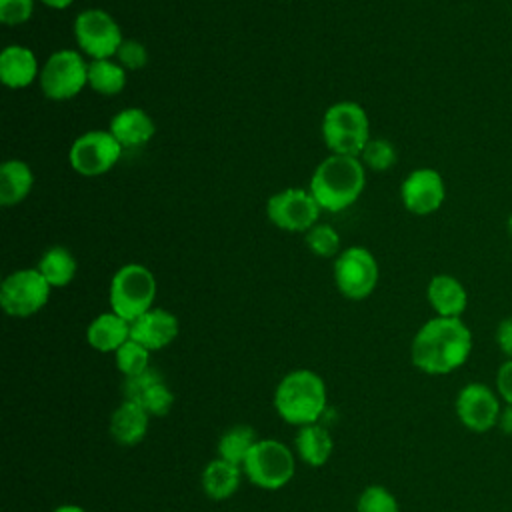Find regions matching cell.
<instances>
[{
  "label": "cell",
  "instance_id": "8d00e7d4",
  "mask_svg": "<svg viewBox=\"0 0 512 512\" xmlns=\"http://www.w3.org/2000/svg\"><path fill=\"white\" fill-rule=\"evenodd\" d=\"M496 428H498L504 436H510V438H512V404H504V406H502V412H500V418H498Z\"/></svg>",
  "mask_w": 512,
  "mask_h": 512
},
{
  "label": "cell",
  "instance_id": "6da1fadb",
  "mask_svg": "<svg viewBox=\"0 0 512 512\" xmlns=\"http://www.w3.org/2000/svg\"><path fill=\"white\" fill-rule=\"evenodd\" d=\"M472 344V332L462 318L434 316L414 334L410 360L424 374L446 376L468 362Z\"/></svg>",
  "mask_w": 512,
  "mask_h": 512
},
{
  "label": "cell",
  "instance_id": "8fae6325",
  "mask_svg": "<svg viewBox=\"0 0 512 512\" xmlns=\"http://www.w3.org/2000/svg\"><path fill=\"white\" fill-rule=\"evenodd\" d=\"M454 410L458 422L466 430L474 434H484L496 428L502 412V400L498 392L492 390L488 384L468 382L458 390Z\"/></svg>",
  "mask_w": 512,
  "mask_h": 512
},
{
  "label": "cell",
  "instance_id": "4316f807",
  "mask_svg": "<svg viewBox=\"0 0 512 512\" xmlns=\"http://www.w3.org/2000/svg\"><path fill=\"white\" fill-rule=\"evenodd\" d=\"M114 358H116V368L124 378L142 374L144 370L150 368V350L132 338L114 352Z\"/></svg>",
  "mask_w": 512,
  "mask_h": 512
},
{
  "label": "cell",
  "instance_id": "2e32d148",
  "mask_svg": "<svg viewBox=\"0 0 512 512\" xmlns=\"http://www.w3.org/2000/svg\"><path fill=\"white\" fill-rule=\"evenodd\" d=\"M150 424V414L134 400H122L110 416V436L120 446H136L144 440Z\"/></svg>",
  "mask_w": 512,
  "mask_h": 512
},
{
  "label": "cell",
  "instance_id": "4fadbf2b",
  "mask_svg": "<svg viewBox=\"0 0 512 512\" xmlns=\"http://www.w3.org/2000/svg\"><path fill=\"white\" fill-rule=\"evenodd\" d=\"M320 206L310 190L304 188H286L272 194L266 202L268 220L288 232H308L318 224Z\"/></svg>",
  "mask_w": 512,
  "mask_h": 512
},
{
  "label": "cell",
  "instance_id": "7402d4cb",
  "mask_svg": "<svg viewBox=\"0 0 512 512\" xmlns=\"http://www.w3.org/2000/svg\"><path fill=\"white\" fill-rule=\"evenodd\" d=\"M294 448L298 458L308 464L310 468H320L324 466L334 450V440L322 424H308L298 428L296 438H294Z\"/></svg>",
  "mask_w": 512,
  "mask_h": 512
},
{
  "label": "cell",
  "instance_id": "ba28073f",
  "mask_svg": "<svg viewBox=\"0 0 512 512\" xmlns=\"http://www.w3.org/2000/svg\"><path fill=\"white\" fill-rule=\"evenodd\" d=\"M38 78L44 96L50 100H70L88 84V64L76 50H56L42 66Z\"/></svg>",
  "mask_w": 512,
  "mask_h": 512
},
{
  "label": "cell",
  "instance_id": "d4e9b609",
  "mask_svg": "<svg viewBox=\"0 0 512 512\" xmlns=\"http://www.w3.org/2000/svg\"><path fill=\"white\" fill-rule=\"evenodd\" d=\"M258 440L260 438L256 436V430L252 426H248V424L230 426L218 438V446H216L218 458H224V460H228V462H232V464L242 468L244 460L248 458L250 450L254 448V444Z\"/></svg>",
  "mask_w": 512,
  "mask_h": 512
},
{
  "label": "cell",
  "instance_id": "ffe728a7",
  "mask_svg": "<svg viewBox=\"0 0 512 512\" xmlns=\"http://www.w3.org/2000/svg\"><path fill=\"white\" fill-rule=\"evenodd\" d=\"M86 340L98 352H116L130 340V322L112 310L102 312L88 324Z\"/></svg>",
  "mask_w": 512,
  "mask_h": 512
},
{
  "label": "cell",
  "instance_id": "f35d334b",
  "mask_svg": "<svg viewBox=\"0 0 512 512\" xmlns=\"http://www.w3.org/2000/svg\"><path fill=\"white\" fill-rule=\"evenodd\" d=\"M52 512H86V510L82 506H78V504H60Z\"/></svg>",
  "mask_w": 512,
  "mask_h": 512
},
{
  "label": "cell",
  "instance_id": "74e56055",
  "mask_svg": "<svg viewBox=\"0 0 512 512\" xmlns=\"http://www.w3.org/2000/svg\"><path fill=\"white\" fill-rule=\"evenodd\" d=\"M42 4H46L48 8H54V10H62V8H68L74 0H40Z\"/></svg>",
  "mask_w": 512,
  "mask_h": 512
},
{
  "label": "cell",
  "instance_id": "ac0fdd59",
  "mask_svg": "<svg viewBox=\"0 0 512 512\" xmlns=\"http://www.w3.org/2000/svg\"><path fill=\"white\" fill-rule=\"evenodd\" d=\"M110 132L122 148H138L150 142L156 126L142 108H124L112 116Z\"/></svg>",
  "mask_w": 512,
  "mask_h": 512
},
{
  "label": "cell",
  "instance_id": "7a4b0ae2",
  "mask_svg": "<svg viewBox=\"0 0 512 512\" xmlns=\"http://www.w3.org/2000/svg\"><path fill=\"white\" fill-rule=\"evenodd\" d=\"M364 182L366 168L358 156L332 154L316 166L308 190L322 210L340 212L358 200Z\"/></svg>",
  "mask_w": 512,
  "mask_h": 512
},
{
  "label": "cell",
  "instance_id": "4dcf8cb0",
  "mask_svg": "<svg viewBox=\"0 0 512 512\" xmlns=\"http://www.w3.org/2000/svg\"><path fill=\"white\" fill-rule=\"evenodd\" d=\"M138 404H142L150 416H166L174 408V392L164 380H160L144 392Z\"/></svg>",
  "mask_w": 512,
  "mask_h": 512
},
{
  "label": "cell",
  "instance_id": "836d02e7",
  "mask_svg": "<svg viewBox=\"0 0 512 512\" xmlns=\"http://www.w3.org/2000/svg\"><path fill=\"white\" fill-rule=\"evenodd\" d=\"M116 58L126 70H140L148 62V50L138 40H124L116 52Z\"/></svg>",
  "mask_w": 512,
  "mask_h": 512
},
{
  "label": "cell",
  "instance_id": "f1b7e54d",
  "mask_svg": "<svg viewBox=\"0 0 512 512\" xmlns=\"http://www.w3.org/2000/svg\"><path fill=\"white\" fill-rule=\"evenodd\" d=\"M356 512H400V504L388 488L372 484L360 492Z\"/></svg>",
  "mask_w": 512,
  "mask_h": 512
},
{
  "label": "cell",
  "instance_id": "f546056e",
  "mask_svg": "<svg viewBox=\"0 0 512 512\" xmlns=\"http://www.w3.org/2000/svg\"><path fill=\"white\" fill-rule=\"evenodd\" d=\"M306 246L310 248L312 254L322 256V258H330L334 254H340V236L338 232L330 226V224H314L308 232H306Z\"/></svg>",
  "mask_w": 512,
  "mask_h": 512
},
{
  "label": "cell",
  "instance_id": "1f68e13d",
  "mask_svg": "<svg viewBox=\"0 0 512 512\" xmlns=\"http://www.w3.org/2000/svg\"><path fill=\"white\" fill-rule=\"evenodd\" d=\"M160 380H164L162 372L156 370V368H152V366H150L148 370H144L142 374L124 378V382H122L124 400H134V402H138V400L144 396V392H146L150 386H154L156 382H160Z\"/></svg>",
  "mask_w": 512,
  "mask_h": 512
},
{
  "label": "cell",
  "instance_id": "e575fe53",
  "mask_svg": "<svg viewBox=\"0 0 512 512\" xmlns=\"http://www.w3.org/2000/svg\"><path fill=\"white\" fill-rule=\"evenodd\" d=\"M496 392L504 404H512V360H506L498 366Z\"/></svg>",
  "mask_w": 512,
  "mask_h": 512
},
{
  "label": "cell",
  "instance_id": "cb8c5ba5",
  "mask_svg": "<svg viewBox=\"0 0 512 512\" xmlns=\"http://www.w3.org/2000/svg\"><path fill=\"white\" fill-rule=\"evenodd\" d=\"M76 268H78L76 258L64 246L48 248L38 262V272L44 276V280L52 288L68 286L76 276Z\"/></svg>",
  "mask_w": 512,
  "mask_h": 512
},
{
  "label": "cell",
  "instance_id": "3957f363",
  "mask_svg": "<svg viewBox=\"0 0 512 512\" xmlns=\"http://www.w3.org/2000/svg\"><path fill=\"white\" fill-rule=\"evenodd\" d=\"M276 414L292 426L316 424L326 412L328 392L320 374L308 368L288 372L274 390Z\"/></svg>",
  "mask_w": 512,
  "mask_h": 512
},
{
  "label": "cell",
  "instance_id": "9a60e30c",
  "mask_svg": "<svg viewBox=\"0 0 512 512\" xmlns=\"http://www.w3.org/2000/svg\"><path fill=\"white\" fill-rule=\"evenodd\" d=\"M178 318L164 308H150L130 322V338L146 346L150 352L162 350L178 336Z\"/></svg>",
  "mask_w": 512,
  "mask_h": 512
},
{
  "label": "cell",
  "instance_id": "7c38bea8",
  "mask_svg": "<svg viewBox=\"0 0 512 512\" xmlns=\"http://www.w3.org/2000/svg\"><path fill=\"white\" fill-rule=\"evenodd\" d=\"M122 150V144L110 130H90L72 142L68 160L78 174L100 176L120 160Z\"/></svg>",
  "mask_w": 512,
  "mask_h": 512
},
{
  "label": "cell",
  "instance_id": "603a6c76",
  "mask_svg": "<svg viewBox=\"0 0 512 512\" xmlns=\"http://www.w3.org/2000/svg\"><path fill=\"white\" fill-rule=\"evenodd\" d=\"M34 174L24 160H6L0 166V204L16 206L32 190Z\"/></svg>",
  "mask_w": 512,
  "mask_h": 512
},
{
  "label": "cell",
  "instance_id": "30bf717a",
  "mask_svg": "<svg viewBox=\"0 0 512 512\" xmlns=\"http://www.w3.org/2000/svg\"><path fill=\"white\" fill-rule=\"evenodd\" d=\"M334 282L348 300L368 298L378 282L376 258L362 246L342 250L334 262Z\"/></svg>",
  "mask_w": 512,
  "mask_h": 512
},
{
  "label": "cell",
  "instance_id": "9c48e42d",
  "mask_svg": "<svg viewBox=\"0 0 512 512\" xmlns=\"http://www.w3.org/2000/svg\"><path fill=\"white\" fill-rule=\"evenodd\" d=\"M74 38L80 50L92 60L116 56L120 44L124 42L116 20L100 8H88L76 16Z\"/></svg>",
  "mask_w": 512,
  "mask_h": 512
},
{
  "label": "cell",
  "instance_id": "44dd1931",
  "mask_svg": "<svg viewBox=\"0 0 512 512\" xmlns=\"http://www.w3.org/2000/svg\"><path fill=\"white\" fill-rule=\"evenodd\" d=\"M240 478H242L240 466L216 456L202 470V476H200L202 492L216 502L228 500L240 488Z\"/></svg>",
  "mask_w": 512,
  "mask_h": 512
},
{
  "label": "cell",
  "instance_id": "e0dca14e",
  "mask_svg": "<svg viewBox=\"0 0 512 512\" xmlns=\"http://www.w3.org/2000/svg\"><path fill=\"white\" fill-rule=\"evenodd\" d=\"M426 298L436 316L444 318H460L468 306L466 288L450 274H436L428 282Z\"/></svg>",
  "mask_w": 512,
  "mask_h": 512
},
{
  "label": "cell",
  "instance_id": "d590c367",
  "mask_svg": "<svg viewBox=\"0 0 512 512\" xmlns=\"http://www.w3.org/2000/svg\"><path fill=\"white\" fill-rule=\"evenodd\" d=\"M496 346L506 356V360H512V316H506L496 326Z\"/></svg>",
  "mask_w": 512,
  "mask_h": 512
},
{
  "label": "cell",
  "instance_id": "277c9868",
  "mask_svg": "<svg viewBox=\"0 0 512 512\" xmlns=\"http://www.w3.org/2000/svg\"><path fill=\"white\" fill-rule=\"evenodd\" d=\"M322 138L332 154L360 156L370 140L366 110L356 102H336L322 118Z\"/></svg>",
  "mask_w": 512,
  "mask_h": 512
},
{
  "label": "cell",
  "instance_id": "5b68a950",
  "mask_svg": "<svg viewBox=\"0 0 512 512\" xmlns=\"http://www.w3.org/2000/svg\"><path fill=\"white\" fill-rule=\"evenodd\" d=\"M242 472L254 486L262 490H280L294 478L296 460L284 442L262 438L254 444L244 460Z\"/></svg>",
  "mask_w": 512,
  "mask_h": 512
},
{
  "label": "cell",
  "instance_id": "d6986e66",
  "mask_svg": "<svg viewBox=\"0 0 512 512\" xmlns=\"http://www.w3.org/2000/svg\"><path fill=\"white\" fill-rule=\"evenodd\" d=\"M40 76L36 56L26 46H6L0 54V80L8 88H26Z\"/></svg>",
  "mask_w": 512,
  "mask_h": 512
},
{
  "label": "cell",
  "instance_id": "8992f818",
  "mask_svg": "<svg viewBox=\"0 0 512 512\" xmlns=\"http://www.w3.org/2000/svg\"><path fill=\"white\" fill-rule=\"evenodd\" d=\"M156 280L142 264H124L116 270L110 282V308L118 316L134 322L154 304Z\"/></svg>",
  "mask_w": 512,
  "mask_h": 512
},
{
  "label": "cell",
  "instance_id": "d6a6232c",
  "mask_svg": "<svg viewBox=\"0 0 512 512\" xmlns=\"http://www.w3.org/2000/svg\"><path fill=\"white\" fill-rule=\"evenodd\" d=\"M34 0H0V20L6 26H18L30 20Z\"/></svg>",
  "mask_w": 512,
  "mask_h": 512
},
{
  "label": "cell",
  "instance_id": "83f0119b",
  "mask_svg": "<svg viewBox=\"0 0 512 512\" xmlns=\"http://www.w3.org/2000/svg\"><path fill=\"white\" fill-rule=\"evenodd\" d=\"M358 158L364 164V168L384 172L396 164V148L384 138H370Z\"/></svg>",
  "mask_w": 512,
  "mask_h": 512
},
{
  "label": "cell",
  "instance_id": "484cf974",
  "mask_svg": "<svg viewBox=\"0 0 512 512\" xmlns=\"http://www.w3.org/2000/svg\"><path fill=\"white\" fill-rule=\"evenodd\" d=\"M88 84L94 92L104 96L120 94L126 86V68L112 58L92 60L88 64Z\"/></svg>",
  "mask_w": 512,
  "mask_h": 512
},
{
  "label": "cell",
  "instance_id": "ab89813d",
  "mask_svg": "<svg viewBox=\"0 0 512 512\" xmlns=\"http://www.w3.org/2000/svg\"><path fill=\"white\" fill-rule=\"evenodd\" d=\"M508 230H510V234H512V216L508 218Z\"/></svg>",
  "mask_w": 512,
  "mask_h": 512
},
{
  "label": "cell",
  "instance_id": "5bb4252c",
  "mask_svg": "<svg viewBox=\"0 0 512 512\" xmlns=\"http://www.w3.org/2000/svg\"><path fill=\"white\" fill-rule=\"evenodd\" d=\"M446 196L440 172L432 168H418L410 172L400 186V200L404 208L416 216L436 212Z\"/></svg>",
  "mask_w": 512,
  "mask_h": 512
},
{
  "label": "cell",
  "instance_id": "52a82bcc",
  "mask_svg": "<svg viewBox=\"0 0 512 512\" xmlns=\"http://www.w3.org/2000/svg\"><path fill=\"white\" fill-rule=\"evenodd\" d=\"M52 286L38 268H22L8 274L0 286V304L8 316L28 318L48 304Z\"/></svg>",
  "mask_w": 512,
  "mask_h": 512
}]
</instances>
